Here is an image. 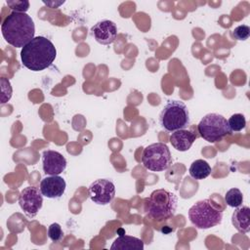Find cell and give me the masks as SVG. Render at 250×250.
Returning a JSON list of instances; mask_svg holds the SVG:
<instances>
[{
  "instance_id": "16",
  "label": "cell",
  "mask_w": 250,
  "mask_h": 250,
  "mask_svg": "<svg viewBox=\"0 0 250 250\" xmlns=\"http://www.w3.org/2000/svg\"><path fill=\"white\" fill-rule=\"evenodd\" d=\"M188 172L190 177H192L193 179L203 180L211 174L212 168L207 161L203 159H196L191 163Z\"/></svg>"
},
{
  "instance_id": "2",
  "label": "cell",
  "mask_w": 250,
  "mask_h": 250,
  "mask_svg": "<svg viewBox=\"0 0 250 250\" xmlns=\"http://www.w3.org/2000/svg\"><path fill=\"white\" fill-rule=\"evenodd\" d=\"M56 57V47L44 36L34 37L21 51L22 64L32 71H41L49 67Z\"/></svg>"
},
{
  "instance_id": "12",
  "label": "cell",
  "mask_w": 250,
  "mask_h": 250,
  "mask_svg": "<svg viewBox=\"0 0 250 250\" xmlns=\"http://www.w3.org/2000/svg\"><path fill=\"white\" fill-rule=\"evenodd\" d=\"M65 188V181L59 175H55L42 179L39 189L48 198H60L64 193Z\"/></svg>"
},
{
  "instance_id": "6",
  "label": "cell",
  "mask_w": 250,
  "mask_h": 250,
  "mask_svg": "<svg viewBox=\"0 0 250 250\" xmlns=\"http://www.w3.org/2000/svg\"><path fill=\"white\" fill-rule=\"evenodd\" d=\"M197 130L201 138L209 143H217L231 134L228 120L221 114L208 113L200 120Z\"/></svg>"
},
{
  "instance_id": "17",
  "label": "cell",
  "mask_w": 250,
  "mask_h": 250,
  "mask_svg": "<svg viewBox=\"0 0 250 250\" xmlns=\"http://www.w3.org/2000/svg\"><path fill=\"white\" fill-rule=\"evenodd\" d=\"M226 203L230 207H238L243 202V194L240 189L236 188H232L229 189L225 195Z\"/></svg>"
},
{
  "instance_id": "15",
  "label": "cell",
  "mask_w": 250,
  "mask_h": 250,
  "mask_svg": "<svg viewBox=\"0 0 250 250\" xmlns=\"http://www.w3.org/2000/svg\"><path fill=\"white\" fill-rule=\"evenodd\" d=\"M111 250H143L144 241L138 237L130 235L118 236L110 246Z\"/></svg>"
},
{
  "instance_id": "8",
  "label": "cell",
  "mask_w": 250,
  "mask_h": 250,
  "mask_svg": "<svg viewBox=\"0 0 250 250\" xmlns=\"http://www.w3.org/2000/svg\"><path fill=\"white\" fill-rule=\"evenodd\" d=\"M19 204L28 218H33L42 208L43 194L35 187H26L20 193Z\"/></svg>"
},
{
  "instance_id": "11",
  "label": "cell",
  "mask_w": 250,
  "mask_h": 250,
  "mask_svg": "<svg viewBox=\"0 0 250 250\" xmlns=\"http://www.w3.org/2000/svg\"><path fill=\"white\" fill-rule=\"evenodd\" d=\"M66 164V159L59 151L48 149L42 153V167L46 175H60L65 170Z\"/></svg>"
},
{
  "instance_id": "5",
  "label": "cell",
  "mask_w": 250,
  "mask_h": 250,
  "mask_svg": "<svg viewBox=\"0 0 250 250\" xmlns=\"http://www.w3.org/2000/svg\"><path fill=\"white\" fill-rule=\"evenodd\" d=\"M188 218L197 229H207L222 223L223 212L214 206L211 200L203 199L189 208Z\"/></svg>"
},
{
  "instance_id": "21",
  "label": "cell",
  "mask_w": 250,
  "mask_h": 250,
  "mask_svg": "<svg viewBox=\"0 0 250 250\" xmlns=\"http://www.w3.org/2000/svg\"><path fill=\"white\" fill-rule=\"evenodd\" d=\"M7 5L14 11L19 13H25L29 8V2L26 0L7 1Z\"/></svg>"
},
{
  "instance_id": "10",
  "label": "cell",
  "mask_w": 250,
  "mask_h": 250,
  "mask_svg": "<svg viewBox=\"0 0 250 250\" xmlns=\"http://www.w3.org/2000/svg\"><path fill=\"white\" fill-rule=\"evenodd\" d=\"M91 35L102 45H109L114 42L117 36V26L109 20H104L91 27Z\"/></svg>"
},
{
  "instance_id": "1",
  "label": "cell",
  "mask_w": 250,
  "mask_h": 250,
  "mask_svg": "<svg viewBox=\"0 0 250 250\" xmlns=\"http://www.w3.org/2000/svg\"><path fill=\"white\" fill-rule=\"evenodd\" d=\"M1 31L8 44L16 48H23L34 38L35 25L27 14L12 12L4 19Z\"/></svg>"
},
{
  "instance_id": "14",
  "label": "cell",
  "mask_w": 250,
  "mask_h": 250,
  "mask_svg": "<svg viewBox=\"0 0 250 250\" xmlns=\"http://www.w3.org/2000/svg\"><path fill=\"white\" fill-rule=\"evenodd\" d=\"M233 227L240 232L247 233L250 230V209L248 206H238L231 215Z\"/></svg>"
},
{
  "instance_id": "13",
  "label": "cell",
  "mask_w": 250,
  "mask_h": 250,
  "mask_svg": "<svg viewBox=\"0 0 250 250\" xmlns=\"http://www.w3.org/2000/svg\"><path fill=\"white\" fill-rule=\"evenodd\" d=\"M196 136L189 130L181 129L173 132L170 136V143L172 146L179 151H187L195 142Z\"/></svg>"
},
{
  "instance_id": "18",
  "label": "cell",
  "mask_w": 250,
  "mask_h": 250,
  "mask_svg": "<svg viewBox=\"0 0 250 250\" xmlns=\"http://www.w3.org/2000/svg\"><path fill=\"white\" fill-rule=\"evenodd\" d=\"M228 124L231 132H239L245 128L246 119L243 114L235 113L229 117V119L228 120Z\"/></svg>"
},
{
  "instance_id": "3",
  "label": "cell",
  "mask_w": 250,
  "mask_h": 250,
  "mask_svg": "<svg viewBox=\"0 0 250 250\" xmlns=\"http://www.w3.org/2000/svg\"><path fill=\"white\" fill-rule=\"evenodd\" d=\"M177 206V196L164 188L153 190L145 202L146 215L156 221H165L173 217Z\"/></svg>"
},
{
  "instance_id": "7",
  "label": "cell",
  "mask_w": 250,
  "mask_h": 250,
  "mask_svg": "<svg viewBox=\"0 0 250 250\" xmlns=\"http://www.w3.org/2000/svg\"><path fill=\"white\" fill-rule=\"evenodd\" d=\"M144 167L149 171L161 172L167 170L172 164V156L167 145L154 143L147 146L142 155Z\"/></svg>"
},
{
  "instance_id": "19",
  "label": "cell",
  "mask_w": 250,
  "mask_h": 250,
  "mask_svg": "<svg viewBox=\"0 0 250 250\" xmlns=\"http://www.w3.org/2000/svg\"><path fill=\"white\" fill-rule=\"evenodd\" d=\"M48 236L53 242H59L63 237L62 227L58 223H53L48 228Z\"/></svg>"
},
{
  "instance_id": "20",
  "label": "cell",
  "mask_w": 250,
  "mask_h": 250,
  "mask_svg": "<svg viewBox=\"0 0 250 250\" xmlns=\"http://www.w3.org/2000/svg\"><path fill=\"white\" fill-rule=\"evenodd\" d=\"M250 35V28L248 25L246 24H241L236 26L233 30H232V36L236 39V40H241L244 41L246 39H248Z\"/></svg>"
},
{
  "instance_id": "4",
  "label": "cell",
  "mask_w": 250,
  "mask_h": 250,
  "mask_svg": "<svg viewBox=\"0 0 250 250\" xmlns=\"http://www.w3.org/2000/svg\"><path fill=\"white\" fill-rule=\"evenodd\" d=\"M159 124L171 133L188 128L190 124V116L186 104L178 100L168 101L159 114Z\"/></svg>"
},
{
  "instance_id": "22",
  "label": "cell",
  "mask_w": 250,
  "mask_h": 250,
  "mask_svg": "<svg viewBox=\"0 0 250 250\" xmlns=\"http://www.w3.org/2000/svg\"><path fill=\"white\" fill-rule=\"evenodd\" d=\"M1 85H2L1 86V92H2L1 103L5 104L12 97V87H11L10 81L5 79V78H1Z\"/></svg>"
},
{
  "instance_id": "9",
  "label": "cell",
  "mask_w": 250,
  "mask_h": 250,
  "mask_svg": "<svg viewBox=\"0 0 250 250\" xmlns=\"http://www.w3.org/2000/svg\"><path fill=\"white\" fill-rule=\"evenodd\" d=\"M91 200L99 205H106L115 196V186L107 179H98L94 181L88 188Z\"/></svg>"
}]
</instances>
